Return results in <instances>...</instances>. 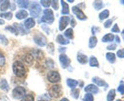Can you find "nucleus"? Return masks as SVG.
Wrapping results in <instances>:
<instances>
[{
  "mask_svg": "<svg viewBox=\"0 0 124 101\" xmlns=\"http://www.w3.org/2000/svg\"><path fill=\"white\" fill-rule=\"evenodd\" d=\"M13 73L18 77H23L25 75L26 70L24 64L21 62L15 61L12 66Z\"/></svg>",
  "mask_w": 124,
  "mask_h": 101,
  "instance_id": "1",
  "label": "nucleus"
},
{
  "mask_svg": "<svg viewBox=\"0 0 124 101\" xmlns=\"http://www.w3.org/2000/svg\"><path fill=\"white\" fill-rule=\"evenodd\" d=\"M41 21L48 24H52L54 21V15L53 11L50 9L44 10L43 16L41 18Z\"/></svg>",
  "mask_w": 124,
  "mask_h": 101,
  "instance_id": "2",
  "label": "nucleus"
},
{
  "mask_svg": "<svg viewBox=\"0 0 124 101\" xmlns=\"http://www.w3.org/2000/svg\"><path fill=\"white\" fill-rule=\"evenodd\" d=\"M48 92H49V95L50 96V97H54V98H58L62 94V88L59 85L52 86L50 88Z\"/></svg>",
  "mask_w": 124,
  "mask_h": 101,
  "instance_id": "3",
  "label": "nucleus"
},
{
  "mask_svg": "<svg viewBox=\"0 0 124 101\" xmlns=\"http://www.w3.org/2000/svg\"><path fill=\"white\" fill-rule=\"evenodd\" d=\"M26 90L23 86H17L13 89L12 91V96L15 99H22L25 95Z\"/></svg>",
  "mask_w": 124,
  "mask_h": 101,
  "instance_id": "4",
  "label": "nucleus"
},
{
  "mask_svg": "<svg viewBox=\"0 0 124 101\" xmlns=\"http://www.w3.org/2000/svg\"><path fill=\"white\" fill-rule=\"evenodd\" d=\"M47 79L50 82L52 83H55L60 81V74H59L58 72L54 71H50L47 74Z\"/></svg>",
  "mask_w": 124,
  "mask_h": 101,
  "instance_id": "5",
  "label": "nucleus"
},
{
  "mask_svg": "<svg viewBox=\"0 0 124 101\" xmlns=\"http://www.w3.org/2000/svg\"><path fill=\"white\" fill-rule=\"evenodd\" d=\"M41 12V8L37 3H33L30 8V13L31 17L33 18H38Z\"/></svg>",
  "mask_w": 124,
  "mask_h": 101,
  "instance_id": "6",
  "label": "nucleus"
},
{
  "mask_svg": "<svg viewBox=\"0 0 124 101\" xmlns=\"http://www.w3.org/2000/svg\"><path fill=\"white\" fill-rule=\"evenodd\" d=\"M33 40L35 43L40 46H44L47 44V39L42 34H36L33 37Z\"/></svg>",
  "mask_w": 124,
  "mask_h": 101,
  "instance_id": "7",
  "label": "nucleus"
},
{
  "mask_svg": "<svg viewBox=\"0 0 124 101\" xmlns=\"http://www.w3.org/2000/svg\"><path fill=\"white\" fill-rule=\"evenodd\" d=\"M72 12L80 20H85L87 19V16H85L82 10L80 9L78 6H73L72 7Z\"/></svg>",
  "mask_w": 124,
  "mask_h": 101,
  "instance_id": "8",
  "label": "nucleus"
},
{
  "mask_svg": "<svg viewBox=\"0 0 124 101\" xmlns=\"http://www.w3.org/2000/svg\"><path fill=\"white\" fill-rule=\"evenodd\" d=\"M59 61H60L61 67H62L64 69L67 68L69 64H70V62H71V60L68 57V56L67 55L64 54L60 55V56H59Z\"/></svg>",
  "mask_w": 124,
  "mask_h": 101,
  "instance_id": "9",
  "label": "nucleus"
},
{
  "mask_svg": "<svg viewBox=\"0 0 124 101\" xmlns=\"http://www.w3.org/2000/svg\"><path fill=\"white\" fill-rule=\"evenodd\" d=\"M69 21H70V18L69 17L63 16V17H61L60 20H59V30H61V31L64 30L69 24Z\"/></svg>",
  "mask_w": 124,
  "mask_h": 101,
  "instance_id": "10",
  "label": "nucleus"
},
{
  "mask_svg": "<svg viewBox=\"0 0 124 101\" xmlns=\"http://www.w3.org/2000/svg\"><path fill=\"white\" fill-rule=\"evenodd\" d=\"M85 91L86 92H90L91 94H97L99 91V89L96 85H93V84H90L85 88Z\"/></svg>",
  "mask_w": 124,
  "mask_h": 101,
  "instance_id": "11",
  "label": "nucleus"
},
{
  "mask_svg": "<svg viewBox=\"0 0 124 101\" xmlns=\"http://www.w3.org/2000/svg\"><path fill=\"white\" fill-rule=\"evenodd\" d=\"M0 89L7 92L9 90V86L5 79H0Z\"/></svg>",
  "mask_w": 124,
  "mask_h": 101,
  "instance_id": "12",
  "label": "nucleus"
},
{
  "mask_svg": "<svg viewBox=\"0 0 124 101\" xmlns=\"http://www.w3.org/2000/svg\"><path fill=\"white\" fill-rule=\"evenodd\" d=\"M35 21L32 18H29L27 19L26 20L24 21V26L26 28V29H30L32 28L33 27L35 26Z\"/></svg>",
  "mask_w": 124,
  "mask_h": 101,
  "instance_id": "13",
  "label": "nucleus"
},
{
  "mask_svg": "<svg viewBox=\"0 0 124 101\" xmlns=\"http://www.w3.org/2000/svg\"><path fill=\"white\" fill-rule=\"evenodd\" d=\"M77 60L79 63L82 64H87L88 62V57L85 55H84L82 54H78L77 56Z\"/></svg>",
  "mask_w": 124,
  "mask_h": 101,
  "instance_id": "14",
  "label": "nucleus"
},
{
  "mask_svg": "<svg viewBox=\"0 0 124 101\" xmlns=\"http://www.w3.org/2000/svg\"><path fill=\"white\" fill-rule=\"evenodd\" d=\"M16 17L18 19H23L28 17V13L25 10H21L16 13Z\"/></svg>",
  "mask_w": 124,
  "mask_h": 101,
  "instance_id": "15",
  "label": "nucleus"
},
{
  "mask_svg": "<svg viewBox=\"0 0 124 101\" xmlns=\"http://www.w3.org/2000/svg\"><path fill=\"white\" fill-rule=\"evenodd\" d=\"M92 81L94 83H95L98 86H104L107 85V83L105 82H104L102 79L101 78L98 77H94L92 79Z\"/></svg>",
  "mask_w": 124,
  "mask_h": 101,
  "instance_id": "16",
  "label": "nucleus"
},
{
  "mask_svg": "<svg viewBox=\"0 0 124 101\" xmlns=\"http://www.w3.org/2000/svg\"><path fill=\"white\" fill-rule=\"evenodd\" d=\"M56 41L58 43L63 45H68V44H69V43H70L69 40L64 38V37L62 35H58V36H57Z\"/></svg>",
  "mask_w": 124,
  "mask_h": 101,
  "instance_id": "17",
  "label": "nucleus"
},
{
  "mask_svg": "<svg viewBox=\"0 0 124 101\" xmlns=\"http://www.w3.org/2000/svg\"><path fill=\"white\" fill-rule=\"evenodd\" d=\"M115 38V35L112 34H107L103 37L102 41V42H110V41H113Z\"/></svg>",
  "mask_w": 124,
  "mask_h": 101,
  "instance_id": "18",
  "label": "nucleus"
},
{
  "mask_svg": "<svg viewBox=\"0 0 124 101\" xmlns=\"http://www.w3.org/2000/svg\"><path fill=\"white\" fill-rule=\"evenodd\" d=\"M97 43H98V39H97V38L96 37L93 36L90 38L89 45H88V46H89L90 48H94L96 46Z\"/></svg>",
  "mask_w": 124,
  "mask_h": 101,
  "instance_id": "19",
  "label": "nucleus"
},
{
  "mask_svg": "<svg viewBox=\"0 0 124 101\" xmlns=\"http://www.w3.org/2000/svg\"><path fill=\"white\" fill-rule=\"evenodd\" d=\"M115 97H116V90L115 89H111L108 93L107 100V101H113L115 99Z\"/></svg>",
  "mask_w": 124,
  "mask_h": 101,
  "instance_id": "20",
  "label": "nucleus"
},
{
  "mask_svg": "<svg viewBox=\"0 0 124 101\" xmlns=\"http://www.w3.org/2000/svg\"><path fill=\"white\" fill-rule=\"evenodd\" d=\"M106 58L110 63H114L115 62V61H116V55L114 53L108 52L106 54Z\"/></svg>",
  "mask_w": 124,
  "mask_h": 101,
  "instance_id": "21",
  "label": "nucleus"
},
{
  "mask_svg": "<svg viewBox=\"0 0 124 101\" xmlns=\"http://www.w3.org/2000/svg\"><path fill=\"white\" fill-rule=\"evenodd\" d=\"M67 84L70 88H74L78 85V82L76 80H74V79H68L67 80Z\"/></svg>",
  "mask_w": 124,
  "mask_h": 101,
  "instance_id": "22",
  "label": "nucleus"
},
{
  "mask_svg": "<svg viewBox=\"0 0 124 101\" xmlns=\"http://www.w3.org/2000/svg\"><path fill=\"white\" fill-rule=\"evenodd\" d=\"M62 7V14H69L70 11H69V6L67 3H65V1H61Z\"/></svg>",
  "mask_w": 124,
  "mask_h": 101,
  "instance_id": "23",
  "label": "nucleus"
},
{
  "mask_svg": "<svg viewBox=\"0 0 124 101\" xmlns=\"http://www.w3.org/2000/svg\"><path fill=\"white\" fill-rule=\"evenodd\" d=\"M90 65L92 67H98L99 66V63H98V61L97 60V58H96L94 56H92L90 58Z\"/></svg>",
  "mask_w": 124,
  "mask_h": 101,
  "instance_id": "24",
  "label": "nucleus"
},
{
  "mask_svg": "<svg viewBox=\"0 0 124 101\" xmlns=\"http://www.w3.org/2000/svg\"><path fill=\"white\" fill-rule=\"evenodd\" d=\"M10 6V1H3L1 5L0 6V10L2 12L7 10Z\"/></svg>",
  "mask_w": 124,
  "mask_h": 101,
  "instance_id": "25",
  "label": "nucleus"
},
{
  "mask_svg": "<svg viewBox=\"0 0 124 101\" xmlns=\"http://www.w3.org/2000/svg\"><path fill=\"white\" fill-rule=\"evenodd\" d=\"M24 60L28 64H31L33 63V57L30 54H26L24 56Z\"/></svg>",
  "mask_w": 124,
  "mask_h": 101,
  "instance_id": "26",
  "label": "nucleus"
},
{
  "mask_svg": "<svg viewBox=\"0 0 124 101\" xmlns=\"http://www.w3.org/2000/svg\"><path fill=\"white\" fill-rule=\"evenodd\" d=\"M17 3H18V7H20V8H28V6H29V1H25V0H24V1H18Z\"/></svg>",
  "mask_w": 124,
  "mask_h": 101,
  "instance_id": "27",
  "label": "nucleus"
},
{
  "mask_svg": "<svg viewBox=\"0 0 124 101\" xmlns=\"http://www.w3.org/2000/svg\"><path fill=\"white\" fill-rule=\"evenodd\" d=\"M64 35H65V37H67V38H73V29H71V28H69L67 30H65V32H64Z\"/></svg>",
  "mask_w": 124,
  "mask_h": 101,
  "instance_id": "28",
  "label": "nucleus"
},
{
  "mask_svg": "<svg viewBox=\"0 0 124 101\" xmlns=\"http://www.w3.org/2000/svg\"><path fill=\"white\" fill-rule=\"evenodd\" d=\"M109 14H110L109 13V10H104L101 13H99V19L101 20H103V19H105V18H107L109 17Z\"/></svg>",
  "mask_w": 124,
  "mask_h": 101,
  "instance_id": "29",
  "label": "nucleus"
},
{
  "mask_svg": "<svg viewBox=\"0 0 124 101\" xmlns=\"http://www.w3.org/2000/svg\"><path fill=\"white\" fill-rule=\"evenodd\" d=\"M0 17L1 18H4L5 19H7V20H10L12 18V17H13V14L10 12H6V13H0Z\"/></svg>",
  "mask_w": 124,
  "mask_h": 101,
  "instance_id": "30",
  "label": "nucleus"
},
{
  "mask_svg": "<svg viewBox=\"0 0 124 101\" xmlns=\"http://www.w3.org/2000/svg\"><path fill=\"white\" fill-rule=\"evenodd\" d=\"M93 6L96 10L101 9L103 7V2L102 1H95L93 3Z\"/></svg>",
  "mask_w": 124,
  "mask_h": 101,
  "instance_id": "31",
  "label": "nucleus"
},
{
  "mask_svg": "<svg viewBox=\"0 0 124 101\" xmlns=\"http://www.w3.org/2000/svg\"><path fill=\"white\" fill-rule=\"evenodd\" d=\"M79 92L80 91L79 89H73L71 91V95L73 97L77 99H78L79 96Z\"/></svg>",
  "mask_w": 124,
  "mask_h": 101,
  "instance_id": "32",
  "label": "nucleus"
},
{
  "mask_svg": "<svg viewBox=\"0 0 124 101\" xmlns=\"http://www.w3.org/2000/svg\"><path fill=\"white\" fill-rule=\"evenodd\" d=\"M21 101H34V97L31 94L25 95Z\"/></svg>",
  "mask_w": 124,
  "mask_h": 101,
  "instance_id": "33",
  "label": "nucleus"
},
{
  "mask_svg": "<svg viewBox=\"0 0 124 101\" xmlns=\"http://www.w3.org/2000/svg\"><path fill=\"white\" fill-rule=\"evenodd\" d=\"M84 101H93L94 98H93V95L91 93H87L85 95L84 97L83 98Z\"/></svg>",
  "mask_w": 124,
  "mask_h": 101,
  "instance_id": "34",
  "label": "nucleus"
},
{
  "mask_svg": "<svg viewBox=\"0 0 124 101\" xmlns=\"http://www.w3.org/2000/svg\"><path fill=\"white\" fill-rule=\"evenodd\" d=\"M0 42L4 46H6L8 43V40L4 35H0Z\"/></svg>",
  "mask_w": 124,
  "mask_h": 101,
  "instance_id": "35",
  "label": "nucleus"
},
{
  "mask_svg": "<svg viewBox=\"0 0 124 101\" xmlns=\"http://www.w3.org/2000/svg\"><path fill=\"white\" fill-rule=\"evenodd\" d=\"M6 63V58L3 54L0 52V67H2L5 65Z\"/></svg>",
  "mask_w": 124,
  "mask_h": 101,
  "instance_id": "36",
  "label": "nucleus"
},
{
  "mask_svg": "<svg viewBox=\"0 0 124 101\" xmlns=\"http://www.w3.org/2000/svg\"><path fill=\"white\" fill-rule=\"evenodd\" d=\"M117 91L121 94H124V83L123 82H121L117 88Z\"/></svg>",
  "mask_w": 124,
  "mask_h": 101,
  "instance_id": "37",
  "label": "nucleus"
},
{
  "mask_svg": "<svg viewBox=\"0 0 124 101\" xmlns=\"http://www.w3.org/2000/svg\"><path fill=\"white\" fill-rule=\"evenodd\" d=\"M51 2L52 1H45V0H43V1H41V3L42 6L44 7H48L51 4Z\"/></svg>",
  "mask_w": 124,
  "mask_h": 101,
  "instance_id": "38",
  "label": "nucleus"
},
{
  "mask_svg": "<svg viewBox=\"0 0 124 101\" xmlns=\"http://www.w3.org/2000/svg\"><path fill=\"white\" fill-rule=\"evenodd\" d=\"M117 55L119 58H124V49L119 50L117 52Z\"/></svg>",
  "mask_w": 124,
  "mask_h": 101,
  "instance_id": "39",
  "label": "nucleus"
},
{
  "mask_svg": "<svg viewBox=\"0 0 124 101\" xmlns=\"http://www.w3.org/2000/svg\"><path fill=\"white\" fill-rule=\"evenodd\" d=\"M111 32H115V33L120 32V29L119 28L118 26H117V24H115V25L113 26V28L111 29Z\"/></svg>",
  "mask_w": 124,
  "mask_h": 101,
  "instance_id": "40",
  "label": "nucleus"
},
{
  "mask_svg": "<svg viewBox=\"0 0 124 101\" xmlns=\"http://www.w3.org/2000/svg\"><path fill=\"white\" fill-rule=\"evenodd\" d=\"M113 23L112 19H108L104 23V26H105V28H109L111 26Z\"/></svg>",
  "mask_w": 124,
  "mask_h": 101,
  "instance_id": "41",
  "label": "nucleus"
},
{
  "mask_svg": "<svg viewBox=\"0 0 124 101\" xmlns=\"http://www.w3.org/2000/svg\"><path fill=\"white\" fill-rule=\"evenodd\" d=\"M5 29H6V30H8V31L11 32L12 33H15L16 34V32H17V31L16 30V29H15V28L11 26H8L6 27V28H5Z\"/></svg>",
  "mask_w": 124,
  "mask_h": 101,
  "instance_id": "42",
  "label": "nucleus"
},
{
  "mask_svg": "<svg viewBox=\"0 0 124 101\" xmlns=\"http://www.w3.org/2000/svg\"><path fill=\"white\" fill-rule=\"evenodd\" d=\"M116 47H117V45H116V44L113 43L111 44V45L108 46L107 47V49L108 50H110V51H114V50L116 49Z\"/></svg>",
  "mask_w": 124,
  "mask_h": 101,
  "instance_id": "43",
  "label": "nucleus"
},
{
  "mask_svg": "<svg viewBox=\"0 0 124 101\" xmlns=\"http://www.w3.org/2000/svg\"><path fill=\"white\" fill-rule=\"evenodd\" d=\"M52 7H53L54 10H58V9H59L58 1H52Z\"/></svg>",
  "mask_w": 124,
  "mask_h": 101,
  "instance_id": "44",
  "label": "nucleus"
},
{
  "mask_svg": "<svg viewBox=\"0 0 124 101\" xmlns=\"http://www.w3.org/2000/svg\"><path fill=\"white\" fill-rule=\"evenodd\" d=\"M76 21H75V19H74V18H72V19H71V26L73 27V28H74V27L76 26Z\"/></svg>",
  "mask_w": 124,
  "mask_h": 101,
  "instance_id": "45",
  "label": "nucleus"
},
{
  "mask_svg": "<svg viewBox=\"0 0 124 101\" xmlns=\"http://www.w3.org/2000/svg\"><path fill=\"white\" fill-rule=\"evenodd\" d=\"M97 29H98V28H95V27H93V28H92V33H93V34L94 35V34H95V33H96L97 32Z\"/></svg>",
  "mask_w": 124,
  "mask_h": 101,
  "instance_id": "46",
  "label": "nucleus"
},
{
  "mask_svg": "<svg viewBox=\"0 0 124 101\" xmlns=\"http://www.w3.org/2000/svg\"><path fill=\"white\" fill-rule=\"evenodd\" d=\"M115 41H116L117 43H119L121 42V40H120L119 37L116 35V36L115 37Z\"/></svg>",
  "mask_w": 124,
  "mask_h": 101,
  "instance_id": "47",
  "label": "nucleus"
},
{
  "mask_svg": "<svg viewBox=\"0 0 124 101\" xmlns=\"http://www.w3.org/2000/svg\"><path fill=\"white\" fill-rule=\"evenodd\" d=\"M4 20H3L2 19H0V25H3V24H4Z\"/></svg>",
  "mask_w": 124,
  "mask_h": 101,
  "instance_id": "48",
  "label": "nucleus"
},
{
  "mask_svg": "<svg viewBox=\"0 0 124 101\" xmlns=\"http://www.w3.org/2000/svg\"><path fill=\"white\" fill-rule=\"evenodd\" d=\"M60 101H69V100L67 98H63Z\"/></svg>",
  "mask_w": 124,
  "mask_h": 101,
  "instance_id": "49",
  "label": "nucleus"
},
{
  "mask_svg": "<svg viewBox=\"0 0 124 101\" xmlns=\"http://www.w3.org/2000/svg\"><path fill=\"white\" fill-rule=\"evenodd\" d=\"M122 37H123L124 41V29L122 30Z\"/></svg>",
  "mask_w": 124,
  "mask_h": 101,
  "instance_id": "50",
  "label": "nucleus"
},
{
  "mask_svg": "<svg viewBox=\"0 0 124 101\" xmlns=\"http://www.w3.org/2000/svg\"><path fill=\"white\" fill-rule=\"evenodd\" d=\"M68 1H69V2H74L73 0H72V1H71V0H68Z\"/></svg>",
  "mask_w": 124,
  "mask_h": 101,
  "instance_id": "51",
  "label": "nucleus"
},
{
  "mask_svg": "<svg viewBox=\"0 0 124 101\" xmlns=\"http://www.w3.org/2000/svg\"><path fill=\"white\" fill-rule=\"evenodd\" d=\"M121 2L122 4H124V1H121Z\"/></svg>",
  "mask_w": 124,
  "mask_h": 101,
  "instance_id": "52",
  "label": "nucleus"
},
{
  "mask_svg": "<svg viewBox=\"0 0 124 101\" xmlns=\"http://www.w3.org/2000/svg\"><path fill=\"white\" fill-rule=\"evenodd\" d=\"M116 101H121V100H120V99H118V100H117Z\"/></svg>",
  "mask_w": 124,
  "mask_h": 101,
  "instance_id": "53",
  "label": "nucleus"
},
{
  "mask_svg": "<svg viewBox=\"0 0 124 101\" xmlns=\"http://www.w3.org/2000/svg\"><path fill=\"white\" fill-rule=\"evenodd\" d=\"M44 101V100H40V101Z\"/></svg>",
  "mask_w": 124,
  "mask_h": 101,
  "instance_id": "54",
  "label": "nucleus"
},
{
  "mask_svg": "<svg viewBox=\"0 0 124 101\" xmlns=\"http://www.w3.org/2000/svg\"><path fill=\"white\" fill-rule=\"evenodd\" d=\"M3 2V1H0V2Z\"/></svg>",
  "mask_w": 124,
  "mask_h": 101,
  "instance_id": "55",
  "label": "nucleus"
}]
</instances>
